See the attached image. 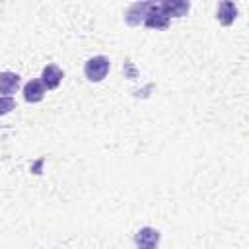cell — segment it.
<instances>
[{"instance_id":"obj_9","label":"cell","mask_w":249,"mask_h":249,"mask_svg":"<svg viewBox=\"0 0 249 249\" xmlns=\"http://www.w3.org/2000/svg\"><path fill=\"white\" fill-rule=\"evenodd\" d=\"M218 21L222 25H231L233 19L237 18V6L233 2H220L218 6Z\"/></svg>"},{"instance_id":"obj_2","label":"cell","mask_w":249,"mask_h":249,"mask_svg":"<svg viewBox=\"0 0 249 249\" xmlns=\"http://www.w3.org/2000/svg\"><path fill=\"white\" fill-rule=\"evenodd\" d=\"M134 243L138 249H158L160 245V231L154 228H142L134 235Z\"/></svg>"},{"instance_id":"obj_5","label":"cell","mask_w":249,"mask_h":249,"mask_svg":"<svg viewBox=\"0 0 249 249\" xmlns=\"http://www.w3.org/2000/svg\"><path fill=\"white\" fill-rule=\"evenodd\" d=\"M150 8H152V2H136V4H132L126 10V16H124L126 23L128 25H138L142 19H146Z\"/></svg>"},{"instance_id":"obj_8","label":"cell","mask_w":249,"mask_h":249,"mask_svg":"<svg viewBox=\"0 0 249 249\" xmlns=\"http://www.w3.org/2000/svg\"><path fill=\"white\" fill-rule=\"evenodd\" d=\"M19 88V76L14 72H2L0 74V91L2 97H10Z\"/></svg>"},{"instance_id":"obj_6","label":"cell","mask_w":249,"mask_h":249,"mask_svg":"<svg viewBox=\"0 0 249 249\" xmlns=\"http://www.w3.org/2000/svg\"><path fill=\"white\" fill-rule=\"evenodd\" d=\"M45 95V86L39 80H29L23 88V99L27 103H39Z\"/></svg>"},{"instance_id":"obj_10","label":"cell","mask_w":249,"mask_h":249,"mask_svg":"<svg viewBox=\"0 0 249 249\" xmlns=\"http://www.w3.org/2000/svg\"><path fill=\"white\" fill-rule=\"evenodd\" d=\"M14 105H16V103H14L10 97H2V101H0V113H2V115H6Z\"/></svg>"},{"instance_id":"obj_4","label":"cell","mask_w":249,"mask_h":249,"mask_svg":"<svg viewBox=\"0 0 249 249\" xmlns=\"http://www.w3.org/2000/svg\"><path fill=\"white\" fill-rule=\"evenodd\" d=\"M62 78H64V72H62L56 64H47V66L43 68V72H41V82H43V86H45L47 89L58 88V84H60Z\"/></svg>"},{"instance_id":"obj_3","label":"cell","mask_w":249,"mask_h":249,"mask_svg":"<svg viewBox=\"0 0 249 249\" xmlns=\"http://www.w3.org/2000/svg\"><path fill=\"white\" fill-rule=\"evenodd\" d=\"M144 25L150 29H165L169 25V16L161 10L160 4H152V8L148 10V16L144 19Z\"/></svg>"},{"instance_id":"obj_1","label":"cell","mask_w":249,"mask_h":249,"mask_svg":"<svg viewBox=\"0 0 249 249\" xmlns=\"http://www.w3.org/2000/svg\"><path fill=\"white\" fill-rule=\"evenodd\" d=\"M109 58L103 56V54H97V56H91L86 64H84V74L89 82H101L107 72H109Z\"/></svg>"},{"instance_id":"obj_7","label":"cell","mask_w":249,"mask_h":249,"mask_svg":"<svg viewBox=\"0 0 249 249\" xmlns=\"http://www.w3.org/2000/svg\"><path fill=\"white\" fill-rule=\"evenodd\" d=\"M161 6V10L171 18H181V16H185L187 12H189V8H191V4L189 2H185V0H165V2H161L160 4Z\"/></svg>"}]
</instances>
